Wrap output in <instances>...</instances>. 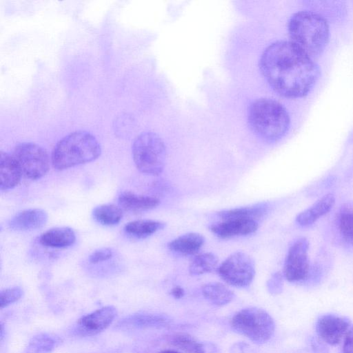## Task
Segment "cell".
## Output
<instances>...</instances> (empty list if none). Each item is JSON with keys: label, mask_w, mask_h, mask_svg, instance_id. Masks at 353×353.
I'll list each match as a JSON object with an SVG mask.
<instances>
[{"label": "cell", "mask_w": 353, "mask_h": 353, "mask_svg": "<svg viewBox=\"0 0 353 353\" xmlns=\"http://www.w3.org/2000/svg\"><path fill=\"white\" fill-rule=\"evenodd\" d=\"M259 67L270 87L288 98L307 95L319 79V66L288 41H276L262 52Z\"/></svg>", "instance_id": "1"}, {"label": "cell", "mask_w": 353, "mask_h": 353, "mask_svg": "<svg viewBox=\"0 0 353 353\" xmlns=\"http://www.w3.org/2000/svg\"><path fill=\"white\" fill-rule=\"evenodd\" d=\"M248 123L256 136L267 142H275L287 133L290 119L281 103L263 97L254 100L250 105Z\"/></svg>", "instance_id": "2"}, {"label": "cell", "mask_w": 353, "mask_h": 353, "mask_svg": "<svg viewBox=\"0 0 353 353\" xmlns=\"http://www.w3.org/2000/svg\"><path fill=\"white\" fill-rule=\"evenodd\" d=\"M291 42L311 58L321 54L330 37L327 21L311 11L294 13L288 23Z\"/></svg>", "instance_id": "3"}, {"label": "cell", "mask_w": 353, "mask_h": 353, "mask_svg": "<svg viewBox=\"0 0 353 353\" xmlns=\"http://www.w3.org/2000/svg\"><path fill=\"white\" fill-rule=\"evenodd\" d=\"M101 149L97 139L90 132L78 130L60 139L52 152L51 162L59 170L68 169L97 159Z\"/></svg>", "instance_id": "4"}, {"label": "cell", "mask_w": 353, "mask_h": 353, "mask_svg": "<svg viewBox=\"0 0 353 353\" xmlns=\"http://www.w3.org/2000/svg\"><path fill=\"white\" fill-rule=\"evenodd\" d=\"M132 152L134 164L142 173L157 176L163 172L166 162V147L156 132L146 131L137 136Z\"/></svg>", "instance_id": "5"}, {"label": "cell", "mask_w": 353, "mask_h": 353, "mask_svg": "<svg viewBox=\"0 0 353 353\" xmlns=\"http://www.w3.org/2000/svg\"><path fill=\"white\" fill-rule=\"evenodd\" d=\"M230 325L234 331L257 344L268 341L275 329L272 317L264 310L254 307L236 312Z\"/></svg>", "instance_id": "6"}, {"label": "cell", "mask_w": 353, "mask_h": 353, "mask_svg": "<svg viewBox=\"0 0 353 353\" xmlns=\"http://www.w3.org/2000/svg\"><path fill=\"white\" fill-rule=\"evenodd\" d=\"M216 271L223 281L236 288L248 287L256 273L254 260L243 252L231 254L219 265Z\"/></svg>", "instance_id": "7"}, {"label": "cell", "mask_w": 353, "mask_h": 353, "mask_svg": "<svg viewBox=\"0 0 353 353\" xmlns=\"http://www.w3.org/2000/svg\"><path fill=\"white\" fill-rule=\"evenodd\" d=\"M12 154L22 173L30 179L43 177L50 168V158L47 151L36 143H19L14 147Z\"/></svg>", "instance_id": "8"}, {"label": "cell", "mask_w": 353, "mask_h": 353, "mask_svg": "<svg viewBox=\"0 0 353 353\" xmlns=\"http://www.w3.org/2000/svg\"><path fill=\"white\" fill-rule=\"evenodd\" d=\"M308 241L304 237L298 239L290 247L283 268V276L289 282L300 283L308 277Z\"/></svg>", "instance_id": "9"}, {"label": "cell", "mask_w": 353, "mask_h": 353, "mask_svg": "<svg viewBox=\"0 0 353 353\" xmlns=\"http://www.w3.org/2000/svg\"><path fill=\"white\" fill-rule=\"evenodd\" d=\"M350 326L348 319L335 314H325L317 320L316 330L319 336L330 345H336L346 335Z\"/></svg>", "instance_id": "10"}, {"label": "cell", "mask_w": 353, "mask_h": 353, "mask_svg": "<svg viewBox=\"0 0 353 353\" xmlns=\"http://www.w3.org/2000/svg\"><path fill=\"white\" fill-rule=\"evenodd\" d=\"M259 228L257 221L232 219L212 223L209 230L221 239H230L254 233Z\"/></svg>", "instance_id": "11"}, {"label": "cell", "mask_w": 353, "mask_h": 353, "mask_svg": "<svg viewBox=\"0 0 353 353\" xmlns=\"http://www.w3.org/2000/svg\"><path fill=\"white\" fill-rule=\"evenodd\" d=\"M116 315L117 310L114 307H103L79 319L77 322L78 329L84 334H96L106 329Z\"/></svg>", "instance_id": "12"}, {"label": "cell", "mask_w": 353, "mask_h": 353, "mask_svg": "<svg viewBox=\"0 0 353 353\" xmlns=\"http://www.w3.org/2000/svg\"><path fill=\"white\" fill-rule=\"evenodd\" d=\"M48 221L47 212L39 208L28 209L16 214L9 222L11 229L18 231L42 228Z\"/></svg>", "instance_id": "13"}, {"label": "cell", "mask_w": 353, "mask_h": 353, "mask_svg": "<svg viewBox=\"0 0 353 353\" xmlns=\"http://www.w3.org/2000/svg\"><path fill=\"white\" fill-rule=\"evenodd\" d=\"M22 171L12 154L6 152L0 154V188L8 190L14 188L21 180Z\"/></svg>", "instance_id": "14"}, {"label": "cell", "mask_w": 353, "mask_h": 353, "mask_svg": "<svg viewBox=\"0 0 353 353\" xmlns=\"http://www.w3.org/2000/svg\"><path fill=\"white\" fill-rule=\"evenodd\" d=\"M334 203V196L331 193L327 194L310 208L300 212L296 217V221L301 226L310 225L329 212Z\"/></svg>", "instance_id": "15"}, {"label": "cell", "mask_w": 353, "mask_h": 353, "mask_svg": "<svg viewBox=\"0 0 353 353\" xmlns=\"http://www.w3.org/2000/svg\"><path fill=\"white\" fill-rule=\"evenodd\" d=\"M205 243L204 236L197 232H188L172 240L168 244L170 250L181 256L196 255Z\"/></svg>", "instance_id": "16"}, {"label": "cell", "mask_w": 353, "mask_h": 353, "mask_svg": "<svg viewBox=\"0 0 353 353\" xmlns=\"http://www.w3.org/2000/svg\"><path fill=\"white\" fill-rule=\"evenodd\" d=\"M119 203L125 210L139 212L157 208L160 203V200L154 196L123 192L119 196Z\"/></svg>", "instance_id": "17"}, {"label": "cell", "mask_w": 353, "mask_h": 353, "mask_svg": "<svg viewBox=\"0 0 353 353\" xmlns=\"http://www.w3.org/2000/svg\"><path fill=\"white\" fill-rule=\"evenodd\" d=\"M269 208V203L263 202L250 206L221 210L218 212L217 216L221 220L241 219L258 221L268 213Z\"/></svg>", "instance_id": "18"}, {"label": "cell", "mask_w": 353, "mask_h": 353, "mask_svg": "<svg viewBox=\"0 0 353 353\" xmlns=\"http://www.w3.org/2000/svg\"><path fill=\"white\" fill-rule=\"evenodd\" d=\"M76 240L75 233L68 227L54 228L47 230L40 236V243L51 248H67L72 245Z\"/></svg>", "instance_id": "19"}, {"label": "cell", "mask_w": 353, "mask_h": 353, "mask_svg": "<svg viewBox=\"0 0 353 353\" xmlns=\"http://www.w3.org/2000/svg\"><path fill=\"white\" fill-rule=\"evenodd\" d=\"M170 343L185 353H212L214 347L197 341L185 333H176L169 336Z\"/></svg>", "instance_id": "20"}, {"label": "cell", "mask_w": 353, "mask_h": 353, "mask_svg": "<svg viewBox=\"0 0 353 353\" xmlns=\"http://www.w3.org/2000/svg\"><path fill=\"white\" fill-rule=\"evenodd\" d=\"M203 296L211 303L223 306L230 303L234 299V293L225 285L218 282H211L203 285Z\"/></svg>", "instance_id": "21"}, {"label": "cell", "mask_w": 353, "mask_h": 353, "mask_svg": "<svg viewBox=\"0 0 353 353\" xmlns=\"http://www.w3.org/2000/svg\"><path fill=\"white\" fill-rule=\"evenodd\" d=\"M170 320L160 314H138L128 317L122 322V325L137 328L159 327L168 325Z\"/></svg>", "instance_id": "22"}, {"label": "cell", "mask_w": 353, "mask_h": 353, "mask_svg": "<svg viewBox=\"0 0 353 353\" xmlns=\"http://www.w3.org/2000/svg\"><path fill=\"white\" fill-rule=\"evenodd\" d=\"M165 223L155 220H137L133 221L125 226V231L139 239L147 238L157 231L163 229Z\"/></svg>", "instance_id": "23"}, {"label": "cell", "mask_w": 353, "mask_h": 353, "mask_svg": "<svg viewBox=\"0 0 353 353\" xmlns=\"http://www.w3.org/2000/svg\"><path fill=\"white\" fill-rule=\"evenodd\" d=\"M219 259L212 252L197 254L189 265V272L192 276H199L216 270Z\"/></svg>", "instance_id": "24"}, {"label": "cell", "mask_w": 353, "mask_h": 353, "mask_svg": "<svg viewBox=\"0 0 353 353\" xmlns=\"http://www.w3.org/2000/svg\"><path fill=\"white\" fill-rule=\"evenodd\" d=\"M94 219L103 225H114L120 222L123 212L119 207L104 204L96 207L92 212Z\"/></svg>", "instance_id": "25"}, {"label": "cell", "mask_w": 353, "mask_h": 353, "mask_svg": "<svg viewBox=\"0 0 353 353\" xmlns=\"http://www.w3.org/2000/svg\"><path fill=\"white\" fill-rule=\"evenodd\" d=\"M59 343V340L57 337L41 334L32 339L26 348V353H50Z\"/></svg>", "instance_id": "26"}, {"label": "cell", "mask_w": 353, "mask_h": 353, "mask_svg": "<svg viewBox=\"0 0 353 353\" xmlns=\"http://www.w3.org/2000/svg\"><path fill=\"white\" fill-rule=\"evenodd\" d=\"M339 228L343 240L353 246V210H344L339 217Z\"/></svg>", "instance_id": "27"}, {"label": "cell", "mask_w": 353, "mask_h": 353, "mask_svg": "<svg viewBox=\"0 0 353 353\" xmlns=\"http://www.w3.org/2000/svg\"><path fill=\"white\" fill-rule=\"evenodd\" d=\"M23 295V290L19 287H12L2 290L0 293V308L3 309L17 301Z\"/></svg>", "instance_id": "28"}, {"label": "cell", "mask_w": 353, "mask_h": 353, "mask_svg": "<svg viewBox=\"0 0 353 353\" xmlns=\"http://www.w3.org/2000/svg\"><path fill=\"white\" fill-rule=\"evenodd\" d=\"M112 256V251L110 248H104L94 251L89 256L91 263H98L110 259Z\"/></svg>", "instance_id": "29"}, {"label": "cell", "mask_w": 353, "mask_h": 353, "mask_svg": "<svg viewBox=\"0 0 353 353\" xmlns=\"http://www.w3.org/2000/svg\"><path fill=\"white\" fill-rule=\"evenodd\" d=\"M268 288L270 293L278 294L282 290L283 276L280 272L274 273L268 281Z\"/></svg>", "instance_id": "30"}, {"label": "cell", "mask_w": 353, "mask_h": 353, "mask_svg": "<svg viewBox=\"0 0 353 353\" xmlns=\"http://www.w3.org/2000/svg\"><path fill=\"white\" fill-rule=\"evenodd\" d=\"M343 353H353V326L347 331L343 346Z\"/></svg>", "instance_id": "31"}, {"label": "cell", "mask_w": 353, "mask_h": 353, "mask_svg": "<svg viewBox=\"0 0 353 353\" xmlns=\"http://www.w3.org/2000/svg\"><path fill=\"white\" fill-rule=\"evenodd\" d=\"M170 294L175 299H181L184 296L185 292L181 287L175 286L171 290Z\"/></svg>", "instance_id": "32"}, {"label": "cell", "mask_w": 353, "mask_h": 353, "mask_svg": "<svg viewBox=\"0 0 353 353\" xmlns=\"http://www.w3.org/2000/svg\"><path fill=\"white\" fill-rule=\"evenodd\" d=\"M159 353H180V352L176 351V350H164L159 352Z\"/></svg>", "instance_id": "33"}]
</instances>
